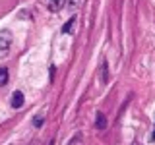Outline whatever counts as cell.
<instances>
[{
	"label": "cell",
	"mask_w": 155,
	"mask_h": 145,
	"mask_svg": "<svg viewBox=\"0 0 155 145\" xmlns=\"http://www.w3.org/2000/svg\"><path fill=\"white\" fill-rule=\"evenodd\" d=\"M31 145H39V143H37V141H35V143H31Z\"/></svg>",
	"instance_id": "11"
},
{
	"label": "cell",
	"mask_w": 155,
	"mask_h": 145,
	"mask_svg": "<svg viewBox=\"0 0 155 145\" xmlns=\"http://www.w3.org/2000/svg\"><path fill=\"white\" fill-rule=\"evenodd\" d=\"M8 83V68H0V87Z\"/></svg>",
	"instance_id": "5"
},
{
	"label": "cell",
	"mask_w": 155,
	"mask_h": 145,
	"mask_svg": "<svg viewBox=\"0 0 155 145\" xmlns=\"http://www.w3.org/2000/svg\"><path fill=\"white\" fill-rule=\"evenodd\" d=\"M151 137H153V139H155V132H153V135H151Z\"/></svg>",
	"instance_id": "10"
},
{
	"label": "cell",
	"mask_w": 155,
	"mask_h": 145,
	"mask_svg": "<svg viewBox=\"0 0 155 145\" xmlns=\"http://www.w3.org/2000/svg\"><path fill=\"white\" fill-rule=\"evenodd\" d=\"M97 128H99V130H105V128H107V118H105V114H97Z\"/></svg>",
	"instance_id": "6"
},
{
	"label": "cell",
	"mask_w": 155,
	"mask_h": 145,
	"mask_svg": "<svg viewBox=\"0 0 155 145\" xmlns=\"http://www.w3.org/2000/svg\"><path fill=\"white\" fill-rule=\"evenodd\" d=\"M64 2H66V6H68V8H78L81 0H64Z\"/></svg>",
	"instance_id": "8"
},
{
	"label": "cell",
	"mask_w": 155,
	"mask_h": 145,
	"mask_svg": "<svg viewBox=\"0 0 155 145\" xmlns=\"http://www.w3.org/2000/svg\"><path fill=\"white\" fill-rule=\"evenodd\" d=\"M74 23H76V18H72L70 21H68L66 25L62 27V33H72V31H74Z\"/></svg>",
	"instance_id": "7"
},
{
	"label": "cell",
	"mask_w": 155,
	"mask_h": 145,
	"mask_svg": "<svg viewBox=\"0 0 155 145\" xmlns=\"http://www.w3.org/2000/svg\"><path fill=\"white\" fill-rule=\"evenodd\" d=\"M101 81H103V83H107V81H109V70H107V60L101 62Z\"/></svg>",
	"instance_id": "4"
},
{
	"label": "cell",
	"mask_w": 155,
	"mask_h": 145,
	"mask_svg": "<svg viewBox=\"0 0 155 145\" xmlns=\"http://www.w3.org/2000/svg\"><path fill=\"white\" fill-rule=\"evenodd\" d=\"M12 41H14L12 33H10L8 29H2V31H0V50H8V48L12 47Z\"/></svg>",
	"instance_id": "1"
},
{
	"label": "cell",
	"mask_w": 155,
	"mask_h": 145,
	"mask_svg": "<svg viewBox=\"0 0 155 145\" xmlns=\"http://www.w3.org/2000/svg\"><path fill=\"white\" fill-rule=\"evenodd\" d=\"M64 4H66L64 0H47V6H48L51 12H60Z\"/></svg>",
	"instance_id": "3"
},
{
	"label": "cell",
	"mask_w": 155,
	"mask_h": 145,
	"mask_svg": "<svg viewBox=\"0 0 155 145\" xmlns=\"http://www.w3.org/2000/svg\"><path fill=\"white\" fill-rule=\"evenodd\" d=\"M134 145H142V143H134Z\"/></svg>",
	"instance_id": "12"
},
{
	"label": "cell",
	"mask_w": 155,
	"mask_h": 145,
	"mask_svg": "<svg viewBox=\"0 0 155 145\" xmlns=\"http://www.w3.org/2000/svg\"><path fill=\"white\" fill-rule=\"evenodd\" d=\"M33 124H35L37 128H39V126H43V116H37V118H35V122H33Z\"/></svg>",
	"instance_id": "9"
},
{
	"label": "cell",
	"mask_w": 155,
	"mask_h": 145,
	"mask_svg": "<svg viewBox=\"0 0 155 145\" xmlns=\"http://www.w3.org/2000/svg\"><path fill=\"white\" fill-rule=\"evenodd\" d=\"M23 101H25V97H23L21 91H14V93H12V106H14V108H21Z\"/></svg>",
	"instance_id": "2"
}]
</instances>
